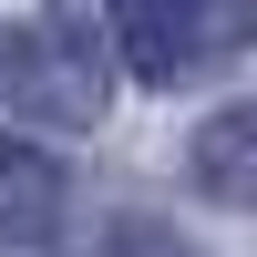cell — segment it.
I'll return each instance as SVG.
<instances>
[{
	"mask_svg": "<svg viewBox=\"0 0 257 257\" xmlns=\"http://www.w3.org/2000/svg\"><path fill=\"white\" fill-rule=\"evenodd\" d=\"M0 82H11V103L41 113V123H103V103H113V62H103L93 21H72V11L21 21V31L0 41Z\"/></svg>",
	"mask_w": 257,
	"mask_h": 257,
	"instance_id": "cell-1",
	"label": "cell"
},
{
	"mask_svg": "<svg viewBox=\"0 0 257 257\" xmlns=\"http://www.w3.org/2000/svg\"><path fill=\"white\" fill-rule=\"evenodd\" d=\"M113 31H123V62L144 82H185V72L237 52L257 31V11L247 0H113Z\"/></svg>",
	"mask_w": 257,
	"mask_h": 257,
	"instance_id": "cell-2",
	"label": "cell"
},
{
	"mask_svg": "<svg viewBox=\"0 0 257 257\" xmlns=\"http://www.w3.org/2000/svg\"><path fill=\"white\" fill-rule=\"evenodd\" d=\"M185 175H196L216 206H247V216H257V103H226L216 123H196Z\"/></svg>",
	"mask_w": 257,
	"mask_h": 257,
	"instance_id": "cell-3",
	"label": "cell"
},
{
	"mask_svg": "<svg viewBox=\"0 0 257 257\" xmlns=\"http://www.w3.org/2000/svg\"><path fill=\"white\" fill-rule=\"evenodd\" d=\"M52 226H62V165L0 134V247H41Z\"/></svg>",
	"mask_w": 257,
	"mask_h": 257,
	"instance_id": "cell-4",
	"label": "cell"
},
{
	"mask_svg": "<svg viewBox=\"0 0 257 257\" xmlns=\"http://www.w3.org/2000/svg\"><path fill=\"white\" fill-rule=\"evenodd\" d=\"M103 257H206V247H196V237H175V226H155V216H123Z\"/></svg>",
	"mask_w": 257,
	"mask_h": 257,
	"instance_id": "cell-5",
	"label": "cell"
}]
</instances>
